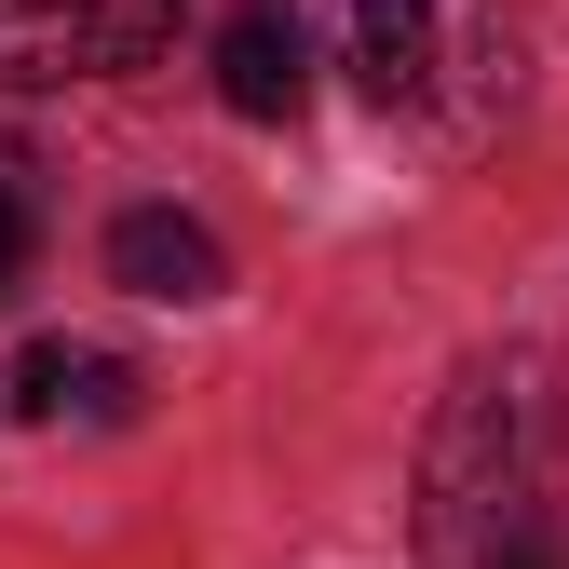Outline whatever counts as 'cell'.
<instances>
[{
	"mask_svg": "<svg viewBox=\"0 0 569 569\" xmlns=\"http://www.w3.org/2000/svg\"><path fill=\"white\" fill-rule=\"evenodd\" d=\"M177 41V0H0V82H122Z\"/></svg>",
	"mask_w": 569,
	"mask_h": 569,
	"instance_id": "6da1fadb",
	"label": "cell"
},
{
	"mask_svg": "<svg viewBox=\"0 0 569 569\" xmlns=\"http://www.w3.org/2000/svg\"><path fill=\"white\" fill-rule=\"evenodd\" d=\"M218 96L244 122H299L312 96V28H299V0H231V28H218Z\"/></svg>",
	"mask_w": 569,
	"mask_h": 569,
	"instance_id": "7a4b0ae2",
	"label": "cell"
},
{
	"mask_svg": "<svg viewBox=\"0 0 569 569\" xmlns=\"http://www.w3.org/2000/svg\"><path fill=\"white\" fill-rule=\"evenodd\" d=\"M109 284H136V299H218L231 258L203 218H177V203H122L109 218Z\"/></svg>",
	"mask_w": 569,
	"mask_h": 569,
	"instance_id": "3957f363",
	"label": "cell"
},
{
	"mask_svg": "<svg viewBox=\"0 0 569 569\" xmlns=\"http://www.w3.org/2000/svg\"><path fill=\"white\" fill-rule=\"evenodd\" d=\"M352 82L380 109L435 82V0H352Z\"/></svg>",
	"mask_w": 569,
	"mask_h": 569,
	"instance_id": "277c9868",
	"label": "cell"
},
{
	"mask_svg": "<svg viewBox=\"0 0 569 569\" xmlns=\"http://www.w3.org/2000/svg\"><path fill=\"white\" fill-rule=\"evenodd\" d=\"M14 407H28V420H68V407H82V352H68V339H28Z\"/></svg>",
	"mask_w": 569,
	"mask_h": 569,
	"instance_id": "5b68a950",
	"label": "cell"
},
{
	"mask_svg": "<svg viewBox=\"0 0 569 569\" xmlns=\"http://www.w3.org/2000/svg\"><path fill=\"white\" fill-rule=\"evenodd\" d=\"M28 258H41V203H28L14 177H0V299L28 284Z\"/></svg>",
	"mask_w": 569,
	"mask_h": 569,
	"instance_id": "8992f818",
	"label": "cell"
},
{
	"mask_svg": "<svg viewBox=\"0 0 569 569\" xmlns=\"http://www.w3.org/2000/svg\"><path fill=\"white\" fill-rule=\"evenodd\" d=\"M488 569H569V529L529 516V529H502V556H488Z\"/></svg>",
	"mask_w": 569,
	"mask_h": 569,
	"instance_id": "52a82bcc",
	"label": "cell"
}]
</instances>
